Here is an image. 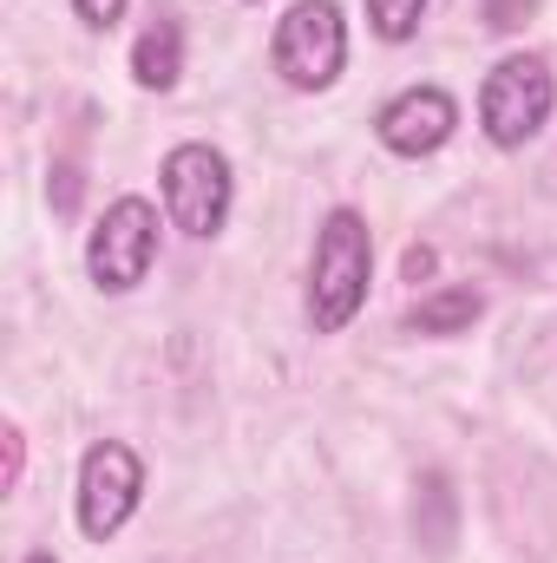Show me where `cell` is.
<instances>
[{"label": "cell", "instance_id": "1", "mask_svg": "<svg viewBox=\"0 0 557 563\" xmlns=\"http://www.w3.org/2000/svg\"><path fill=\"white\" fill-rule=\"evenodd\" d=\"M368 276H374V236L361 210H328L315 230V256H308V321L315 334H341L361 301H368Z\"/></svg>", "mask_w": 557, "mask_h": 563}, {"label": "cell", "instance_id": "2", "mask_svg": "<svg viewBox=\"0 0 557 563\" xmlns=\"http://www.w3.org/2000/svg\"><path fill=\"white\" fill-rule=\"evenodd\" d=\"M551 106H557V86H551V66L538 53L499 59L485 73V86H479V125H485V139L499 144V151H518V144L538 139L545 119H551Z\"/></svg>", "mask_w": 557, "mask_h": 563}, {"label": "cell", "instance_id": "3", "mask_svg": "<svg viewBox=\"0 0 557 563\" xmlns=\"http://www.w3.org/2000/svg\"><path fill=\"white\" fill-rule=\"evenodd\" d=\"M270 59H276V73L295 92L335 86L341 66H348V20H341V7H335V0H295V7L282 13Z\"/></svg>", "mask_w": 557, "mask_h": 563}, {"label": "cell", "instance_id": "4", "mask_svg": "<svg viewBox=\"0 0 557 563\" xmlns=\"http://www.w3.org/2000/svg\"><path fill=\"white\" fill-rule=\"evenodd\" d=\"M164 210L184 236H217L230 223V197H237V177H230V157L210 151V144H177L164 157Z\"/></svg>", "mask_w": 557, "mask_h": 563}, {"label": "cell", "instance_id": "5", "mask_svg": "<svg viewBox=\"0 0 557 563\" xmlns=\"http://www.w3.org/2000/svg\"><path fill=\"white\" fill-rule=\"evenodd\" d=\"M139 498H144L139 452H132L125 439H99V445L79 459V531H86L92 544L119 538L125 518L139 511Z\"/></svg>", "mask_w": 557, "mask_h": 563}, {"label": "cell", "instance_id": "6", "mask_svg": "<svg viewBox=\"0 0 557 563\" xmlns=\"http://www.w3.org/2000/svg\"><path fill=\"white\" fill-rule=\"evenodd\" d=\"M151 263H157V210L144 197H119L86 243V269L106 295H132L151 276Z\"/></svg>", "mask_w": 557, "mask_h": 563}, {"label": "cell", "instance_id": "7", "mask_svg": "<svg viewBox=\"0 0 557 563\" xmlns=\"http://www.w3.org/2000/svg\"><path fill=\"white\" fill-rule=\"evenodd\" d=\"M452 125H459L452 92H439V86H407L401 99H387V106H381L374 139L387 144L394 157H433L439 144L452 139Z\"/></svg>", "mask_w": 557, "mask_h": 563}, {"label": "cell", "instance_id": "8", "mask_svg": "<svg viewBox=\"0 0 557 563\" xmlns=\"http://www.w3.org/2000/svg\"><path fill=\"white\" fill-rule=\"evenodd\" d=\"M177 73H184V33H177V20H151L132 46V79L144 92H171Z\"/></svg>", "mask_w": 557, "mask_h": 563}, {"label": "cell", "instance_id": "9", "mask_svg": "<svg viewBox=\"0 0 557 563\" xmlns=\"http://www.w3.org/2000/svg\"><path fill=\"white\" fill-rule=\"evenodd\" d=\"M479 308H485V295H479L472 282H452V288L419 295L414 308H407V328H414V334H466V328L479 321Z\"/></svg>", "mask_w": 557, "mask_h": 563}, {"label": "cell", "instance_id": "10", "mask_svg": "<svg viewBox=\"0 0 557 563\" xmlns=\"http://www.w3.org/2000/svg\"><path fill=\"white\" fill-rule=\"evenodd\" d=\"M414 531H419V544H426L433 558H439V551L452 544V485H446V472H426V478H419Z\"/></svg>", "mask_w": 557, "mask_h": 563}, {"label": "cell", "instance_id": "11", "mask_svg": "<svg viewBox=\"0 0 557 563\" xmlns=\"http://www.w3.org/2000/svg\"><path fill=\"white\" fill-rule=\"evenodd\" d=\"M419 13H426V0H368V26H374L387 46L414 40V33H419Z\"/></svg>", "mask_w": 557, "mask_h": 563}, {"label": "cell", "instance_id": "12", "mask_svg": "<svg viewBox=\"0 0 557 563\" xmlns=\"http://www.w3.org/2000/svg\"><path fill=\"white\" fill-rule=\"evenodd\" d=\"M79 190H86L79 164H53V184H46V197H53V210H59V217H73V210H79Z\"/></svg>", "mask_w": 557, "mask_h": 563}, {"label": "cell", "instance_id": "13", "mask_svg": "<svg viewBox=\"0 0 557 563\" xmlns=\"http://www.w3.org/2000/svg\"><path fill=\"white\" fill-rule=\"evenodd\" d=\"M479 13H485V26H492V33H518V26L538 13V0H485Z\"/></svg>", "mask_w": 557, "mask_h": 563}, {"label": "cell", "instance_id": "14", "mask_svg": "<svg viewBox=\"0 0 557 563\" xmlns=\"http://www.w3.org/2000/svg\"><path fill=\"white\" fill-rule=\"evenodd\" d=\"M73 13H79L86 26H99V33H112V26H119V13H125V0H73Z\"/></svg>", "mask_w": 557, "mask_h": 563}, {"label": "cell", "instance_id": "15", "mask_svg": "<svg viewBox=\"0 0 557 563\" xmlns=\"http://www.w3.org/2000/svg\"><path fill=\"white\" fill-rule=\"evenodd\" d=\"M433 269H439V250H433V243H407V256H401V276H407V282H426Z\"/></svg>", "mask_w": 557, "mask_h": 563}, {"label": "cell", "instance_id": "16", "mask_svg": "<svg viewBox=\"0 0 557 563\" xmlns=\"http://www.w3.org/2000/svg\"><path fill=\"white\" fill-rule=\"evenodd\" d=\"M20 472H26V439L20 426H7V492H20Z\"/></svg>", "mask_w": 557, "mask_h": 563}, {"label": "cell", "instance_id": "17", "mask_svg": "<svg viewBox=\"0 0 557 563\" xmlns=\"http://www.w3.org/2000/svg\"><path fill=\"white\" fill-rule=\"evenodd\" d=\"M20 563H59V558L53 551H33V558H20Z\"/></svg>", "mask_w": 557, "mask_h": 563}]
</instances>
